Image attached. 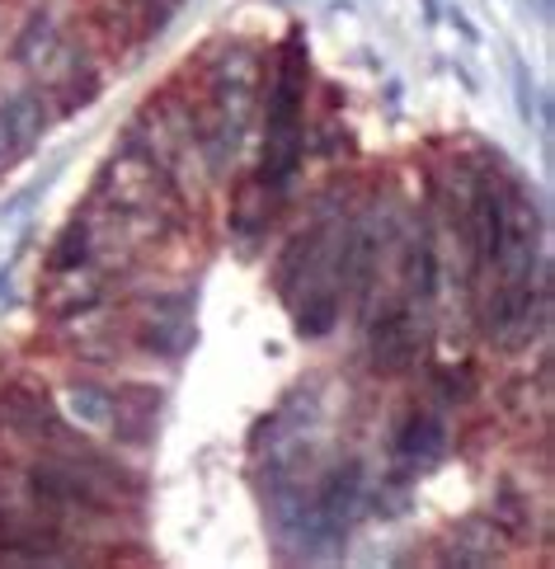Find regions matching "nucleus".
Instances as JSON below:
<instances>
[{
    "mask_svg": "<svg viewBox=\"0 0 555 569\" xmlns=\"http://www.w3.org/2000/svg\"><path fill=\"white\" fill-rule=\"evenodd\" d=\"M367 362L377 377H409L424 358L419 311L405 297H386L381 307L367 311Z\"/></svg>",
    "mask_w": 555,
    "mask_h": 569,
    "instance_id": "obj_2",
    "label": "nucleus"
},
{
    "mask_svg": "<svg viewBox=\"0 0 555 569\" xmlns=\"http://www.w3.org/2000/svg\"><path fill=\"white\" fill-rule=\"evenodd\" d=\"M264 156L255 179L269 193L287 198V184L306 166V99H311V57H306V38L293 29L274 52V71L264 76Z\"/></svg>",
    "mask_w": 555,
    "mask_h": 569,
    "instance_id": "obj_1",
    "label": "nucleus"
},
{
    "mask_svg": "<svg viewBox=\"0 0 555 569\" xmlns=\"http://www.w3.org/2000/svg\"><path fill=\"white\" fill-rule=\"evenodd\" d=\"M14 6H19V0H14ZM19 10H24V6H19Z\"/></svg>",
    "mask_w": 555,
    "mask_h": 569,
    "instance_id": "obj_9",
    "label": "nucleus"
},
{
    "mask_svg": "<svg viewBox=\"0 0 555 569\" xmlns=\"http://www.w3.org/2000/svg\"><path fill=\"white\" fill-rule=\"evenodd\" d=\"M80 269H95V236H90V221L76 212L67 227L52 236L43 273H80Z\"/></svg>",
    "mask_w": 555,
    "mask_h": 569,
    "instance_id": "obj_6",
    "label": "nucleus"
},
{
    "mask_svg": "<svg viewBox=\"0 0 555 569\" xmlns=\"http://www.w3.org/2000/svg\"><path fill=\"white\" fill-rule=\"evenodd\" d=\"M335 221H339V217H320V212H311V221H306L301 231L287 236V246L278 250L269 282H274V292H278L283 307H293V301H297L306 288H311V282H320L325 250H330Z\"/></svg>",
    "mask_w": 555,
    "mask_h": 569,
    "instance_id": "obj_3",
    "label": "nucleus"
},
{
    "mask_svg": "<svg viewBox=\"0 0 555 569\" xmlns=\"http://www.w3.org/2000/svg\"><path fill=\"white\" fill-rule=\"evenodd\" d=\"M428 381L447 405H470L476 400V372L470 368H428Z\"/></svg>",
    "mask_w": 555,
    "mask_h": 569,
    "instance_id": "obj_8",
    "label": "nucleus"
},
{
    "mask_svg": "<svg viewBox=\"0 0 555 569\" xmlns=\"http://www.w3.org/2000/svg\"><path fill=\"white\" fill-rule=\"evenodd\" d=\"M287 311H293V330L301 339H325V335H335V325L344 320V297L330 282H311Z\"/></svg>",
    "mask_w": 555,
    "mask_h": 569,
    "instance_id": "obj_5",
    "label": "nucleus"
},
{
    "mask_svg": "<svg viewBox=\"0 0 555 569\" xmlns=\"http://www.w3.org/2000/svg\"><path fill=\"white\" fill-rule=\"evenodd\" d=\"M489 522L504 527L508 537H523V532H527V522H532V499H527L513 480H499L495 508H489Z\"/></svg>",
    "mask_w": 555,
    "mask_h": 569,
    "instance_id": "obj_7",
    "label": "nucleus"
},
{
    "mask_svg": "<svg viewBox=\"0 0 555 569\" xmlns=\"http://www.w3.org/2000/svg\"><path fill=\"white\" fill-rule=\"evenodd\" d=\"M452 447V433H447V419L438 410H428V405H409L400 415L396 433H390V457H396L400 471L409 476H424L428 466H438Z\"/></svg>",
    "mask_w": 555,
    "mask_h": 569,
    "instance_id": "obj_4",
    "label": "nucleus"
}]
</instances>
